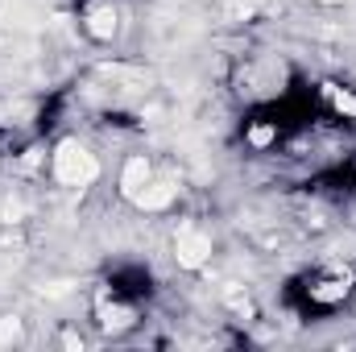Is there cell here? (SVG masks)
<instances>
[{
	"label": "cell",
	"mask_w": 356,
	"mask_h": 352,
	"mask_svg": "<svg viewBox=\"0 0 356 352\" xmlns=\"http://www.w3.org/2000/svg\"><path fill=\"white\" fill-rule=\"evenodd\" d=\"M145 178H149V162H145V158H133V162L124 166V178H120V182H124L129 195H137V191L145 186Z\"/></svg>",
	"instance_id": "8992f818"
},
{
	"label": "cell",
	"mask_w": 356,
	"mask_h": 352,
	"mask_svg": "<svg viewBox=\"0 0 356 352\" xmlns=\"http://www.w3.org/2000/svg\"><path fill=\"white\" fill-rule=\"evenodd\" d=\"M175 253H178V265L199 269V265L207 262V253H211V241H207L199 228L182 224V228H178V237H175Z\"/></svg>",
	"instance_id": "7a4b0ae2"
},
{
	"label": "cell",
	"mask_w": 356,
	"mask_h": 352,
	"mask_svg": "<svg viewBox=\"0 0 356 352\" xmlns=\"http://www.w3.org/2000/svg\"><path fill=\"white\" fill-rule=\"evenodd\" d=\"M21 336V323L17 319H0V344H8V340H17Z\"/></svg>",
	"instance_id": "ba28073f"
},
{
	"label": "cell",
	"mask_w": 356,
	"mask_h": 352,
	"mask_svg": "<svg viewBox=\"0 0 356 352\" xmlns=\"http://www.w3.org/2000/svg\"><path fill=\"white\" fill-rule=\"evenodd\" d=\"M54 175L63 178L67 186H88L91 178L99 175V162H95V154H88V145L63 141L58 154H54Z\"/></svg>",
	"instance_id": "6da1fadb"
},
{
	"label": "cell",
	"mask_w": 356,
	"mask_h": 352,
	"mask_svg": "<svg viewBox=\"0 0 356 352\" xmlns=\"http://www.w3.org/2000/svg\"><path fill=\"white\" fill-rule=\"evenodd\" d=\"M273 141V129H253V145H269Z\"/></svg>",
	"instance_id": "9c48e42d"
},
{
	"label": "cell",
	"mask_w": 356,
	"mask_h": 352,
	"mask_svg": "<svg viewBox=\"0 0 356 352\" xmlns=\"http://www.w3.org/2000/svg\"><path fill=\"white\" fill-rule=\"evenodd\" d=\"M99 323H104L108 332H124V328L133 323V311H129V307H108V303H104V307H99Z\"/></svg>",
	"instance_id": "5b68a950"
},
{
	"label": "cell",
	"mask_w": 356,
	"mask_h": 352,
	"mask_svg": "<svg viewBox=\"0 0 356 352\" xmlns=\"http://www.w3.org/2000/svg\"><path fill=\"white\" fill-rule=\"evenodd\" d=\"M327 4H336V0H327Z\"/></svg>",
	"instance_id": "30bf717a"
},
{
	"label": "cell",
	"mask_w": 356,
	"mask_h": 352,
	"mask_svg": "<svg viewBox=\"0 0 356 352\" xmlns=\"http://www.w3.org/2000/svg\"><path fill=\"white\" fill-rule=\"evenodd\" d=\"M88 29L95 38H112V33H116V13H112V4H95V8H91Z\"/></svg>",
	"instance_id": "277c9868"
},
{
	"label": "cell",
	"mask_w": 356,
	"mask_h": 352,
	"mask_svg": "<svg viewBox=\"0 0 356 352\" xmlns=\"http://www.w3.org/2000/svg\"><path fill=\"white\" fill-rule=\"evenodd\" d=\"M327 95H332V104H336L340 112L356 116V95H348V91H340V88H327Z\"/></svg>",
	"instance_id": "52a82bcc"
},
{
	"label": "cell",
	"mask_w": 356,
	"mask_h": 352,
	"mask_svg": "<svg viewBox=\"0 0 356 352\" xmlns=\"http://www.w3.org/2000/svg\"><path fill=\"white\" fill-rule=\"evenodd\" d=\"M133 199H137V207H145V211H158V207H166V203L175 199V186H170V182H154V186H141Z\"/></svg>",
	"instance_id": "3957f363"
}]
</instances>
